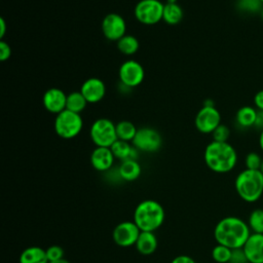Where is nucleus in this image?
<instances>
[{"mask_svg": "<svg viewBox=\"0 0 263 263\" xmlns=\"http://www.w3.org/2000/svg\"><path fill=\"white\" fill-rule=\"evenodd\" d=\"M251 235V229L247 222L234 216L221 219L215 226L214 237L219 245L231 250L241 249Z\"/></svg>", "mask_w": 263, "mask_h": 263, "instance_id": "f257e3e1", "label": "nucleus"}, {"mask_svg": "<svg viewBox=\"0 0 263 263\" xmlns=\"http://www.w3.org/2000/svg\"><path fill=\"white\" fill-rule=\"evenodd\" d=\"M206 166L218 174L231 172L237 163V153L228 142L212 141L204 149L203 154Z\"/></svg>", "mask_w": 263, "mask_h": 263, "instance_id": "f03ea898", "label": "nucleus"}, {"mask_svg": "<svg viewBox=\"0 0 263 263\" xmlns=\"http://www.w3.org/2000/svg\"><path fill=\"white\" fill-rule=\"evenodd\" d=\"M234 188L243 201L256 202L263 194V174L260 170L246 168L236 176Z\"/></svg>", "mask_w": 263, "mask_h": 263, "instance_id": "7ed1b4c3", "label": "nucleus"}, {"mask_svg": "<svg viewBox=\"0 0 263 263\" xmlns=\"http://www.w3.org/2000/svg\"><path fill=\"white\" fill-rule=\"evenodd\" d=\"M164 209L156 200L141 201L135 209L134 222L141 231L157 230L164 222Z\"/></svg>", "mask_w": 263, "mask_h": 263, "instance_id": "20e7f679", "label": "nucleus"}, {"mask_svg": "<svg viewBox=\"0 0 263 263\" xmlns=\"http://www.w3.org/2000/svg\"><path fill=\"white\" fill-rule=\"evenodd\" d=\"M53 128L60 138L71 140L81 133L83 128V119L80 114L65 109L55 115Z\"/></svg>", "mask_w": 263, "mask_h": 263, "instance_id": "39448f33", "label": "nucleus"}, {"mask_svg": "<svg viewBox=\"0 0 263 263\" xmlns=\"http://www.w3.org/2000/svg\"><path fill=\"white\" fill-rule=\"evenodd\" d=\"M89 137L96 147L110 148L118 140L116 124L108 118H98L90 125Z\"/></svg>", "mask_w": 263, "mask_h": 263, "instance_id": "423d86ee", "label": "nucleus"}, {"mask_svg": "<svg viewBox=\"0 0 263 263\" xmlns=\"http://www.w3.org/2000/svg\"><path fill=\"white\" fill-rule=\"evenodd\" d=\"M163 7L160 0H140L134 8V15L140 24L153 26L162 21Z\"/></svg>", "mask_w": 263, "mask_h": 263, "instance_id": "0eeeda50", "label": "nucleus"}, {"mask_svg": "<svg viewBox=\"0 0 263 263\" xmlns=\"http://www.w3.org/2000/svg\"><path fill=\"white\" fill-rule=\"evenodd\" d=\"M132 144L140 152L154 153L160 149L162 145V138L155 128L143 126L138 128Z\"/></svg>", "mask_w": 263, "mask_h": 263, "instance_id": "6e6552de", "label": "nucleus"}, {"mask_svg": "<svg viewBox=\"0 0 263 263\" xmlns=\"http://www.w3.org/2000/svg\"><path fill=\"white\" fill-rule=\"evenodd\" d=\"M118 78L119 83L132 89L143 82L145 78V71L138 61L129 59L120 65L118 69Z\"/></svg>", "mask_w": 263, "mask_h": 263, "instance_id": "1a4fd4ad", "label": "nucleus"}, {"mask_svg": "<svg viewBox=\"0 0 263 263\" xmlns=\"http://www.w3.org/2000/svg\"><path fill=\"white\" fill-rule=\"evenodd\" d=\"M221 124V114L215 106H202L195 115L194 125L201 134H212Z\"/></svg>", "mask_w": 263, "mask_h": 263, "instance_id": "9d476101", "label": "nucleus"}, {"mask_svg": "<svg viewBox=\"0 0 263 263\" xmlns=\"http://www.w3.org/2000/svg\"><path fill=\"white\" fill-rule=\"evenodd\" d=\"M102 33L107 40L118 41L126 35V22L118 13L111 12L105 15L102 21Z\"/></svg>", "mask_w": 263, "mask_h": 263, "instance_id": "9b49d317", "label": "nucleus"}, {"mask_svg": "<svg viewBox=\"0 0 263 263\" xmlns=\"http://www.w3.org/2000/svg\"><path fill=\"white\" fill-rule=\"evenodd\" d=\"M141 230L134 221H124L115 226L112 232V238L117 246L127 248L136 245Z\"/></svg>", "mask_w": 263, "mask_h": 263, "instance_id": "f8f14e48", "label": "nucleus"}, {"mask_svg": "<svg viewBox=\"0 0 263 263\" xmlns=\"http://www.w3.org/2000/svg\"><path fill=\"white\" fill-rule=\"evenodd\" d=\"M79 90L88 104H97L104 99L106 95V85L102 79L90 77L83 81Z\"/></svg>", "mask_w": 263, "mask_h": 263, "instance_id": "ddd939ff", "label": "nucleus"}, {"mask_svg": "<svg viewBox=\"0 0 263 263\" xmlns=\"http://www.w3.org/2000/svg\"><path fill=\"white\" fill-rule=\"evenodd\" d=\"M42 104L46 111L58 115L66 109L67 95L58 87L48 88L42 97Z\"/></svg>", "mask_w": 263, "mask_h": 263, "instance_id": "4468645a", "label": "nucleus"}, {"mask_svg": "<svg viewBox=\"0 0 263 263\" xmlns=\"http://www.w3.org/2000/svg\"><path fill=\"white\" fill-rule=\"evenodd\" d=\"M242 251L249 263H263V233H251Z\"/></svg>", "mask_w": 263, "mask_h": 263, "instance_id": "2eb2a0df", "label": "nucleus"}, {"mask_svg": "<svg viewBox=\"0 0 263 263\" xmlns=\"http://www.w3.org/2000/svg\"><path fill=\"white\" fill-rule=\"evenodd\" d=\"M114 160L115 157L109 147H96L90 154V163L98 172L109 171Z\"/></svg>", "mask_w": 263, "mask_h": 263, "instance_id": "dca6fc26", "label": "nucleus"}, {"mask_svg": "<svg viewBox=\"0 0 263 263\" xmlns=\"http://www.w3.org/2000/svg\"><path fill=\"white\" fill-rule=\"evenodd\" d=\"M157 238L154 232L151 231H141L137 241L136 249L137 251L144 256H148L153 254L157 249Z\"/></svg>", "mask_w": 263, "mask_h": 263, "instance_id": "f3484780", "label": "nucleus"}, {"mask_svg": "<svg viewBox=\"0 0 263 263\" xmlns=\"http://www.w3.org/2000/svg\"><path fill=\"white\" fill-rule=\"evenodd\" d=\"M142 168L138 160L136 159H126L121 161L118 167L119 177L127 182L137 180L141 175Z\"/></svg>", "mask_w": 263, "mask_h": 263, "instance_id": "a211bd4d", "label": "nucleus"}, {"mask_svg": "<svg viewBox=\"0 0 263 263\" xmlns=\"http://www.w3.org/2000/svg\"><path fill=\"white\" fill-rule=\"evenodd\" d=\"M258 110L252 106H242L240 107L235 114L236 123L243 128L254 127Z\"/></svg>", "mask_w": 263, "mask_h": 263, "instance_id": "6ab92c4d", "label": "nucleus"}, {"mask_svg": "<svg viewBox=\"0 0 263 263\" xmlns=\"http://www.w3.org/2000/svg\"><path fill=\"white\" fill-rule=\"evenodd\" d=\"M46 251L40 247H29L20 256V263H48Z\"/></svg>", "mask_w": 263, "mask_h": 263, "instance_id": "aec40b11", "label": "nucleus"}, {"mask_svg": "<svg viewBox=\"0 0 263 263\" xmlns=\"http://www.w3.org/2000/svg\"><path fill=\"white\" fill-rule=\"evenodd\" d=\"M184 12L178 3H165L163 7L162 21L167 25H178L183 18Z\"/></svg>", "mask_w": 263, "mask_h": 263, "instance_id": "412c9836", "label": "nucleus"}, {"mask_svg": "<svg viewBox=\"0 0 263 263\" xmlns=\"http://www.w3.org/2000/svg\"><path fill=\"white\" fill-rule=\"evenodd\" d=\"M117 49L124 55H134L140 48V42L134 35L126 34L116 42Z\"/></svg>", "mask_w": 263, "mask_h": 263, "instance_id": "4be33fe9", "label": "nucleus"}, {"mask_svg": "<svg viewBox=\"0 0 263 263\" xmlns=\"http://www.w3.org/2000/svg\"><path fill=\"white\" fill-rule=\"evenodd\" d=\"M87 101L83 97L80 90L77 91H71L67 95V104L66 109L70 110L72 112L81 114V112L84 111V109L87 106Z\"/></svg>", "mask_w": 263, "mask_h": 263, "instance_id": "5701e85b", "label": "nucleus"}, {"mask_svg": "<svg viewBox=\"0 0 263 263\" xmlns=\"http://www.w3.org/2000/svg\"><path fill=\"white\" fill-rule=\"evenodd\" d=\"M138 128L136 125L128 120H121L116 123V134L118 140L133 142Z\"/></svg>", "mask_w": 263, "mask_h": 263, "instance_id": "b1692460", "label": "nucleus"}, {"mask_svg": "<svg viewBox=\"0 0 263 263\" xmlns=\"http://www.w3.org/2000/svg\"><path fill=\"white\" fill-rule=\"evenodd\" d=\"M115 159H119L121 161L130 159L132 158V153L134 150L133 144L126 141L122 140H117L111 147H110Z\"/></svg>", "mask_w": 263, "mask_h": 263, "instance_id": "393cba45", "label": "nucleus"}, {"mask_svg": "<svg viewBox=\"0 0 263 263\" xmlns=\"http://www.w3.org/2000/svg\"><path fill=\"white\" fill-rule=\"evenodd\" d=\"M248 225L252 233H263V209H255L251 212Z\"/></svg>", "mask_w": 263, "mask_h": 263, "instance_id": "a878e982", "label": "nucleus"}, {"mask_svg": "<svg viewBox=\"0 0 263 263\" xmlns=\"http://www.w3.org/2000/svg\"><path fill=\"white\" fill-rule=\"evenodd\" d=\"M232 250L223 245L217 243L212 250V257L217 263H229Z\"/></svg>", "mask_w": 263, "mask_h": 263, "instance_id": "bb28decb", "label": "nucleus"}, {"mask_svg": "<svg viewBox=\"0 0 263 263\" xmlns=\"http://www.w3.org/2000/svg\"><path fill=\"white\" fill-rule=\"evenodd\" d=\"M237 8L247 13H257L262 10V2L260 0H237Z\"/></svg>", "mask_w": 263, "mask_h": 263, "instance_id": "cd10ccee", "label": "nucleus"}, {"mask_svg": "<svg viewBox=\"0 0 263 263\" xmlns=\"http://www.w3.org/2000/svg\"><path fill=\"white\" fill-rule=\"evenodd\" d=\"M213 141L216 142H228V139L230 137V129L226 124L221 123L216 129L211 134Z\"/></svg>", "mask_w": 263, "mask_h": 263, "instance_id": "c85d7f7f", "label": "nucleus"}, {"mask_svg": "<svg viewBox=\"0 0 263 263\" xmlns=\"http://www.w3.org/2000/svg\"><path fill=\"white\" fill-rule=\"evenodd\" d=\"M262 157L257 152H250L245 158L246 168L249 170H260L262 163Z\"/></svg>", "mask_w": 263, "mask_h": 263, "instance_id": "c756f323", "label": "nucleus"}, {"mask_svg": "<svg viewBox=\"0 0 263 263\" xmlns=\"http://www.w3.org/2000/svg\"><path fill=\"white\" fill-rule=\"evenodd\" d=\"M45 251H46V256H47L48 261H55V260H60V259L64 258L65 252H64L63 248L60 246H57V245L50 246Z\"/></svg>", "mask_w": 263, "mask_h": 263, "instance_id": "7c9ffc66", "label": "nucleus"}, {"mask_svg": "<svg viewBox=\"0 0 263 263\" xmlns=\"http://www.w3.org/2000/svg\"><path fill=\"white\" fill-rule=\"evenodd\" d=\"M229 263H249L248 259L242 251V248L232 250V255H231Z\"/></svg>", "mask_w": 263, "mask_h": 263, "instance_id": "2f4dec72", "label": "nucleus"}, {"mask_svg": "<svg viewBox=\"0 0 263 263\" xmlns=\"http://www.w3.org/2000/svg\"><path fill=\"white\" fill-rule=\"evenodd\" d=\"M10 57H11V47H10V45L6 41L1 40L0 41V60L2 62H5Z\"/></svg>", "mask_w": 263, "mask_h": 263, "instance_id": "473e14b6", "label": "nucleus"}, {"mask_svg": "<svg viewBox=\"0 0 263 263\" xmlns=\"http://www.w3.org/2000/svg\"><path fill=\"white\" fill-rule=\"evenodd\" d=\"M254 105L257 110L263 111V89L257 91L254 96Z\"/></svg>", "mask_w": 263, "mask_h": 263, "instance_id": "72a5a7b5", "label": "nucleus"}, {"mask_svg": "<svg viewBox=\"0 0 263 263\" xmlns=\"http://www.w3.org/2000/svg\"><path fill=\"white\" fill-rule=\"evenodd\" d=\"M171 263H195V261L187 255H180L175 257Z\"/></svg>", "mask_w": 263, "mask_h": 263, "instance_id": "f704fd0d", "label": "nucleus"}, {"mask_svg": "<svg viewBox=\"0 0 263 263\" xmlns=\"http://www.w3.org/2000/svg\"><path fill=\"white\" fill-rule=\"evenodd\" d=\"M254 127L257 128V129H260V132L263 129V111L258 110L257 118H256V122H255Z\"/></svg>", "mask_w": 263, "mask_h": 263, "instance_id": "c9c22d12", "label": "nucleus"}, {"mask_svg": "<svg viewBox=\"0 0 263 263\" xmlns=\"http://www.w3.org/2000/svg\"><path fill=\"white\" fill-rule=\"evenodd\" d=\"M5 32H6V22L3 17H1L0 18V38H1V40L3 39Z\"/></svg>", "mask_w": 263, "mask_h": 263, "instance_id": "e433bc0d", "label": "nucleus"}, {"mask_svg": "<svg viewBox=\"0 0 263 263\" xmlns=\"http://www.w3.org/2000/svg\"><path fill=\"white\" fill-rule=\"evenodd\" d=\"M259 147L263 152V129L260 132V135H259Z\"/></svg>", "mask_w": 263, "mask_h": 263, "instance_id": "4c0bfd02", "label": "nucleus"}, {"mask_svg": "<svg viewBox=\"0 0 263 263\" xmlns=\"http://www.w3.org/2000/svg\"><path fill=\"white\" fill-rule=\"evenodd\" d=\"M48 263H70V261L66 260V259H60V260H55V261H49Z\"/></svg>", "mask_w": 263, "mask_h": 263, "instance_id": "58836bf2", "label": "nucleus"}, {"mask_svg": "<svg viewBox=\"0 0 263 263\" xmlns=\"http://www.w3.org/2000/svg\"><path fill=\"white\" fill-rule=\"evenodd\" d=\"M203 106H209V107H211V106H215V105H214V102H213L212 100L208 99V100H205V101L203 102Z\"/></svg>", "mask_w": 263, "mask_h": 263, "instance_id": "ea45409f", "label": "nucleus"}, {"mask_svg": "<svg viewBox=\"0 0 263 263\" xmlns=\"http://www.w3.org/2000/svg\"><path fill=\"white\" fill-rule=\"evenodd\" d=\"M166 3H177V0H166Z\"/></svg>", "mask_w": 263, "mask_h": 263, "instance_id": "a19ab883", "label": "nucleus"}, {"mask_svg": "<svg viewBox=\"0 0 263 263\" xmlns=\"http://www.w3.org/2000/svg\"><path fill=\"white\" fill-rule=\"evenodd\" d=\"M260 171L263 174V160H262V163H261V166H260Z\"/></svg>", "mask_w": 263, "mask_h": 263, "instance_id": "79ce46f5", "label": "nucleus"}, {"mask_svg": "<svg viewBox=\"0 0 263 263\" xmlns=\"http://www.w3.org/2000/svg\"><path fill=\"white\" fill-rule=\"evenodd\" d=\"M260 15H261V18L263 20V8H262V10L260 11Z\"/></svg>", "mask_w": 263, "mask_h": 263, "instance_id": "37998d69", "label": "nucleus"}, {"mask_svg": "<svg viewBox=\"0 0 263 263\" xmlns=\"http://www.w3.org/2000/svg\"><path fill=\"white\" fill-rule=\"evenodd\" d=\"M260 1H261V2H262V4H263V0H260Z\"/></svg>", "mask_w": 263, "mask_h": 263, "instance_id": "c03bdc74", "label": "nucleus"}]
</instances>
